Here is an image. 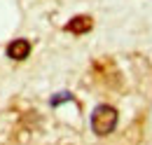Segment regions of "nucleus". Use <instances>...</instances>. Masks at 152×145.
Masks as SVG:
<instances>
[{"mask_svg": "<svg viewBox=\"0 0 152 145\" xmlns=\"http://www.w3.org/2000/svg\"><path fill=\"white\" fill-rule=\"evenodd\" d=\"M117 127V110L113 105H98L91 115V129L98 136H108Z\"/></svg>", "mask_w": 152, "mask_h": 145, "instance_id": "nucleus-1", "label": "nucleus"}, {"mask_svg": "<svg viewBox=\"0 0 152 145\" xmlns=\"http://www.w3.org/2000/svg\"><path fill=\"white\" fill-rule=\"evenodd\" d=\"M91 26H94L91 17H75V19H70V21L66 23V31H68V33H75V35H82V33L91 31Z\"/></svg>", "mask_w": 152, "mask_h": 145, "instance_id": "nucleus-3", "label": "nucleus"}, {"mask_svg": "<svg viewBox=\"0 0 152 145\" xmlns=\"http://www.w3.org/2000/svg\"><path fill=\"white\" fill-rule=\"evenodd\" d=\"M70 98H73V96H70L68 91H66V94H56V98H52V105H58L61 101H70Z\"/></svg>", "mask_w": 152, "mask_h": 145, "instance_id": "nucleus-4", "label": "nucleus"}, {"mask_svg": "<svg viewBox=\"0 0 152 145\" xmlns=\"http://www.w3.org/2000/svg\"><path fill=\"white\" fill-rule=\"evenodd\" d=\"M31 54V42L28 40H14V42H10V47H7V56L10 59H14V61H23V59H28Z\"/></svg>", "mask_w": 152, "mask_h": 145, "instance_id": "nucleus-2", "label": "nucleus"}]
</instances>
